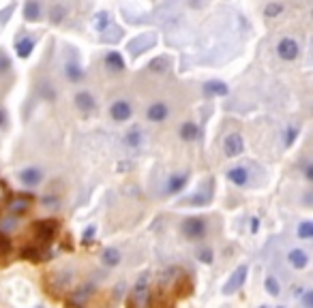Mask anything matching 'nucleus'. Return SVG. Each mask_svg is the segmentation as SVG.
I'll use <instances>...</instances> for the list:
<instances>
[{
  "instance_id": "nucleus-33",
  "label": "nucleus",
  "mask_w": 313,
  "mask_h": 308,
  "mask_svg": "<svg viewBox=\"0 0 313 308\" xmlns=\"http://www.w3.org/2000/svg\"><path fill=\"white\" fill-rule=\"evenodd\" d=\"M281 11H283V6H281L279 2H270V4L266 6V17H277Z\"/></svg>"
},
{
  "instance_id": "nucleus-8",
  "label": "nucleus",
  "mask_w": 313,
  "mask_h": 308,
  "mask_svg": "<svg viewBox=\"0 0 313 308\" xmlns=\"http://www.w3.org/2000/svg\"><path fill=\"white\" fill-rule=\"evenodd\" d=\"M131 113H133L131 103L129 101H123V99H120V101H114L112 107H110V116L116 120V122H125V120H129Z\"/></svg>"
},
{
  "instance_id": "nucleus-34",
  "label": "nucleus",
  "mask_w": 313,
  "mask_h": 308,
  "mask_svg": "<svg viewBox=\"0 0 313 308\" xmlns=\"http://www.w3.org/2000/svg\"><path fill=\"white\" fill-rule=\"evenodd\" d=\"M95 231H97V227H95V225H90V227L86 229V231H84V235H82V242H84V244H90L92 238H95Z\"/></svg>"
},
{
  "instance_id": "nucleus-30",
  "label": "nucleus",
  "mask_w": 313,
  "mask_h": 308,
  "mask_svg": "<svg viewBox=\"0 0 313 308\" xmlns=\"http://www.w3.org/2000/svg\"><path fill=\"white\" fill-rule=\"evenodd\" d=\"M11 250V238L0 231V255H6Z\"/></svg>"
},
{
  "instance_id": "nucleus-45",
  "label": "nucleus",
  "mask_w": 313,
  "mask_h": 308,
  "mask_svg": "<svg viewBox=\"0 0 313 308\" xmlns=\"http://www.w3.org/2000/svg\"><path fill=\"white\" fill-rule=\"evenodd\" d=\"M4 122H6V113H4L2 109H0V126H2Z\"/></svg>"
},
{
  "instance_id": "nucleus-28",
  "label": "nucleus",
  "mask_w": 313,
  "mask_h": 308,
  "mask_svg": "<svg viewBox=\"0 0 313 308\" xmlns=\"http://www.w3.org/2000/svg\"><path fill=\"white\" fill-rule=\"evenodd\" d=\"M22 257L24 259H30V261H41V250L39 248H32V246H28V248H24L22 250Z\"/></svg>"
},
{
  "instance_id": "nucleus-21",
  "label": "nucleus",
  "mask_w": 313,
  "mask_h": 308,
  "mask_svg": "<svg viewBox=\"0 0 313 308\" xmlns=\"http://www.w3.org/2000/svg\"><path fill=\"white\" fill-rule=\"evenodd\" d=\"M197 126L193 124V122H184L182 126H180V137L184 139V141H193V139H197Z\"/></svg>"
},
{
  "instance_id": "nucleus-4",
  "label": "nucleus",
  "mask_w": 313,
  "mask_h": 308,
  "mask_svg": "<svg viewBox=\"0 0 313 308\" xmlns=\"http://www.w3.org/2000/svg\"><path fill=\"white\" fill-rule=\"evenodd\" d=\"M155 43H156V37L153 32H148V34H142V37H135L129 45H127V49H129L133 56H140V52H146V49L155 47Z\"/></svg>"
},
{
  "instance_id": "nucleus-3",
  "label": "nucleus",
  "mask_w": 313,
  "mask_h": 308,
  "mask_svg": "<svg viewBox=\"0 0 313 308\" xmlns=\"http://www.w3.org/2000/svg\"><path fill=\"white\" fill-rule=\"evenodd\" d=\"M277 52H279V58L292 62L301 56V47H298V43L294 39H281L279 45H277Z\"/></svg>"
},
{
  "instance_id": "nucleus-36",
  "label": "nucleus",
  "mask_w": 313,
  "mask_h": 308,
  "mask_svg": "<svg viewBox=\"0 0 313 308\" xmlns=\"http://www.w3.org/2000/svg\"><path fill=\"white\" fill-rule=\"evenodd\" d=\"M296 135H298V128H296V126H290V128H288V133H286V146H292V144H294Z\"/></svg>"
},
{
  "instance_id": "nucleus-24",
  "label": "nucleus",
  "mask_w": 313,
  "mask_h": 308,
  "mask_svg": "<svg viewBox=\"0 0 313 308\" xmlns=\"http://www.w3.org/2000/svg\"><path fill=\"white\" fill-rule=\"evenodd\" d=\"M298 238H301V240L313 238V223H311V220H305V223H301V227H298Z\"/></svg>"
},
{
  "instance_id": "nucleus-18",
  "label": "nucleus",
  "mask_w": 313,
  "mask_h": 308,
  "mask_svg": "<svg viewBox=\"0 0 313 308\" xmlns=\"http://www.w3.org/2000/svg\"><path fill=\"white\" fill-rule=\"evenodd\" d=\"M187 180H189V178L184 176V174H180V176H172V178H169V182H167L165 193H167V195H174V193L182 191V189H184V184H187Z\"/></svg>"
},
{
  "instance_id": "nucleus-29",
  "label": "nucleus",
  "mask_w": 313,
  "mask_h": 308,
  "mask_svg": "<svg viewBox=\"0 0 313 308\" xmlns=\"http://www.w3.org/2000/svg\"><path fill=\"white\" fill-rule=\"evenodd\" d=\"M266 291L270 293V296H279L281 287H279V283H277V278H273V276L266 278Z\"/></svg>"
},
{
  "instance_id": "nucleus-35",
  "label": "nucleus",
  "mask_w": 313,
  "mask_h": 308,
  "mask_svg": "<svg viewBox=\"0 0 313 308\" xmlns=\"http://www.w3.org/2000/svg\"><path fill=\"white\" fill-rule=\"evenodd\" d=\"M13 11H15V4H9L6 9L0 11V24H6V21H9V15H11Z\"/></svg>"
},
{
  "instance_id": "nucleus-41",
  "label": "nucleus",
  "mask_w": 313,
  "mask_h": 308,
  "mask_svg": "<svg viewBox=\"0 0 313 308\" xmlns=\"http://www.w3.org/2000/svg\"><path fill=\"white\" fill-rule=\"evenodd\" d=\"M305 306H307V308H311V306H313V293H311V291L305 293Z\"/></svg>"
},
{
  "instance_id": "nucleus-37",
  "label": "nucleus",
  "mask_w": 313,
  "mask_h": 308,
  "mask_svg": "<svg viewBox=\"0 0 313 308\" xmlns=\"http://www.w3.org/2000/svg\"><path fill=\"white\" fill-rule=\"evenodd\" d=\"M200 261L202 263H212V250H208V248L200 250Z\"/></svg>"
},
{
  "instance_id": "nucleus-25",
  "label": "nucleus",
  "mask_w": 313,
  "mask_h": 308,
  "mask_svg": "<svg viewBox=\"0 0 313 308\" xmlns=\"http://www.w3.org/2000/svg\"><path fill=\"white\" fill-rule=\"evenodd\" d=\"M28 202H30V199H28V197H22V199H13V202L9 204L11 212H15V214H19V212H26V210H28Z\"/></svg>"
},
{
  "instance_id": "nucleus-6",
  "label": "nucleus",
  "mask_w": 313,
  "mask_h": 308,
  "mask_svg": "<svg viewBox=\"0 0 313 308\" xmlns=\"http://www.w3.org/2000/svg\"><path fill=\"white\" fill-rule=\"evenodd\" d=\"M56 231H58V223L56 220H39V223H34V233H37V238L41 242H52Z\"/></svg>"
},
{
  "instance_id": "nucleus-1",
  "label": "nucleus",
  "mask_w": 313,
  "mask_h": 308,
  "mask_svg": "<svg viewBox=\"0 0 313 308\" xmlns=\"http://www.w3.org/2000/svg\"><path fill=\"white\" fill-rule=\"evenodd\" d=\"M182 233H184V238H189V240L204 238V235H206V223H204V218H200V216L187 218L182 223Z\"/></svg>"
},
{
  "instance_id": "nucleus-19",
  "label": "nucleus",
  "mask_w": 313,
  "mask_h": 308,
  "mask_svg": "<svg viewBox=\"0 0 313 308\" xmlns=\"http://www.w3.org/2000/svg\"><path fill=\"white\" fill-rule=\"evenodd\" d=\"M24 17L28 21H37L41 17V4L37 0H28L26 6H24Z\"/></svg>"
},
{
  "instance_id": "nucleus-42",
  "label": "nucleus",
  "mask_w": 313,
  "mask_h": 308,
  "mask_svg": "<svg viewBox=\"0 0 313 308\" xmlns=\"http://www.w3.org/2000/svg\"><path fill=\"white\" fill-rule=\"evenodd\" d=\"M305 176H307V180H313V167H311V165L305 167Z\"/></svg>"
},
{
  "instance_id": "nucleus-14",
  "label": "nucleus",
  "mask_w": 313,
  "mask_h": 308,
  "mask_svg": "<svg viewBox=\"0 0 313 308\" xmlns=\"http://www.w3.org/2000/svg\"><path fill=\"white\" fill-rule=\"evenodd\" d=\"M212 199V191H204V193H195L187 199H182L180 205H206Z\"/></svg>"
},
{
  "instance_id": "nucleus-26",
  "label": "nucleus",
  "mask_w": 313,
  "mask_h": 308,
  "mask_svg": "<svg viewBox=\"0 0 313 308\" xmlns=\"http://www.w3.org/2000/svg\"><path fill=\"white\" fill-rule=\"evenodd\" d=\"M167 67H169V60L167 58H155L153 62H151V71H155V73H163V71H167Z\"/></svg>"
},
{
  "instance_id": "nucleus-43",
  "label": "nucleus",
  "mask_w": 313,
  "mask_h": 308,
  "mask_svg": "<svg viewBox=\"0 0 313 308\" xmlns=\"http://www.w3.org/2000/svg\"><path fill=\"white\" fill-rule=\"evenodd\" d=\"M43 204H47V207H56L58 205V199H43Z\"/></svg>"
},
{
  "instance_id": "nucleus-38",
  "label": "nucleus",
  "mask_w": 313,
  "mask_h": 308,
  "mask_svg": "<svg viewBox=\"0 0 313 308\" xmlns=\"http://www.w3.org/2000/svg\"><path fill=\"white\" fill-rule=\"evenodd\" d=\"M90 291H92V287H88V285H86V287H82L80 291H77V296L73 298V302H82V298H86Z\"/></svg>"
},
{
  "instance_id": "nucleus-20",
  "label": "nucleus",
  "mask_w": 313,
  "mask_h": 308,
  "mask_svg": "<svg viewBox=\"0 0 313 308\" xmlns=\"http://www.w3.org/2000/svg\"><path fill=\"white\" fill-rule=\"evenodd\" d=\"M65 73H67V80L69 82H82V77H84V71L80 69V64H75V62H67V67H65Z\"/></svg>"
},
{
  "instance_id": "nucleus-17",
  "label": "nucleus",
  "mask_w": 313,
  "mask_h": 308,
  "mask_svg": "<svg viewBox=\"0 0 313 308\" xmlns=\"http://www.w3.org/2000/svg\"><path fill=\"white\" fill-rule=\"evenodd\" d=\"M204 92L208 97H225L227 95V86L223 82H217L215 80V82H208V84L204 86Z\"/></svg>"
},
{
  "instance_id": "nucleus-16",
  "label": "nucleus",
  "mask_w": 313,
  "mask_h": 308,
  "mask_svg": "<svg viewBox=\"0 0 313 308\" xmlns=\"http://www.w3.org/2000/svg\"><path fill=\"white\" fill-rule=\"evenodd\" d=\"M227 178L236 184V186H245L249 182V174L245 167H232L230 171H227Z\"/></svg>"
},
{
  "instance_id": "nucleus-7",
  "label": "nucleus",
  "mask_w": 313,
  "mask_h": 308,
  "mask_svg": "<svg viewBox=\"0 0 313 308\" xmlns=\"http://www.w3.org/2000/svg\"><path fill=\"white\" fill-rule=\"evenodd\" d=\"M247 266H238L236 270L232 272V276L227 278V283H225V287H223V293H234V291H238L240 287L245 285V278H247Z\"/></svg>"
},
{
  "instance_id": "nucleus-11",
  "label": "nucleus",
  "mask_w": 313,
  "mask_h": 308,
  "mask_svg": "<svg viewBox=\"0 0 313 308\" xmlns=\"http://www.w3.org/2000/svg\"><path fill=\"white\" fill-rule=\"evenodd\" d=\"M167 113H169V109H167V105L165 103H153L151 107H148V120L151 122H163V120L167 118Z\"/></svg>"
},
{
  "instance_id": "nucleus-22",
  "label": "nucleus",
  "mask_w": 313,
  "mask_h": 308,
  "mask_svg": "<svg viewBox=\"0 0 313 308\" xmlns=\"http://www.w3.org/2000/svg\"><path fill=\"white\" fill-rule=\"evenodd\" d=\"M103 263H105V266H110V268L118 266V263H120V253L116 248H105L103 250Z\"/></svg>"
},
{
  "instance_id": "nucleus-15",
  "label": "nucleus",
  "mask_w": 313,
  "mask_h": 308,
  "mask_svg": "<svg viewBox=\"0 0 313 308\" xmlns=\"http://www.w3.org/2000/svg\"><path fill=\"white\" fill-rule=\"evenodd\" d=\"M32 49H34V39H30V37H22L15 43V52L19 58H28V56L32 54Z\"/></svg>"
},
{
  "instance_id": "nucleus-39",
  "label": "nucleus",
  "mask_w": 313,
  "mask_h": 308,
  "mask_svg": "<svg viewBox=\"0 0 313 308\" xmlns=\"http://www.w3.org/2000/svg\"><path fill=\"white\" fill-rule=\"evenodd\" d=\"M41 95H43L45 99H54V97H56V92H54L52 88H49V84H43V86H41Z\"/></svg>"
},
{
  "instance_id": "nucleus-2",
  "label": "nucleus",
  "mask_w": 313,
  "mask_h": 308,
  "mask_svg": "<svg viewBox=\"0 0 313 308\" xmlns=\"http://www.w3.org/2000/svg\"><path fill=\"white\" fill-rule=\"evenodd\" d=\"M129 304L131 306H146V304H151V300H148V274H144L138 281V285H135V289H133V296L129 300Z\"/></svg>"
},
{
  "instance_id": "nucleus-9",
  "label": "nucleus",
  "mask_w": 313,
  "mask_h": 308,
  "mask_svg": "<svg viewBox=\"0 0 313 308\" xmlns=\"http://www.w3.org/2000/svg\"><path fill=\"white\" fill-rule=\"evenodd\" d=\"M75 107L84 113H90V111H95L97 103H95V99H92L90 92H77L75 95Z\"/></svg>"
},
{
  "instance_id": "nucleus-31",
  "label": "nucleus",
  "mask_w": 313,
  "mask_h": 308,
  "mask_svg": "<svg viewBox=\"0 0 313 308\" xmlns=\"http://www.w3.org/2000/svg\"><path fill=\"white\" fill-rule=\"evenodd\" d=\"M49 17H52V24H60L62 17H65V6H54Z\"/></svg>"
},
{
  "instance_id": "nucleus-13",
  "label": "nucleus",
  "mask_w": 313,
  "mask_h": 308,
  "mask_svg": "<svg viewBox=\"0 0 313 308\" xmlns=\"http://www.w3.org/2000/svg\"><path fill=\"white\" fill-rule=\"evenodd\" d=\"M105 67L114 71V73H120V71H125V58L118 52H108V56H105Z\"/></svg>"
},
{
  "instance_id": "nucleus-5",
  "label": "nucleus",
  "mask_w": 313,
  "mask_h": 308,
  "mask_svg": "<svg viewBox=\"0 0 313 308\" xmlns=\"http://www.w3.org/2000/svg\"><path fill=\"white\" fill-rule=\"evenodd\" d=\"M243 150H245V141H243V137H240L238 133L227 135L225 141H223V152H225V156L234 159V156H240V154H243Z\"/></svg>"
},
{
  "instance_id": "nucleus-27",
  "label": "nucleus",
  "mask_w": 313,
  "mask_h": 308,
  "mask_svg": "<svg viewBox=\"0 0 313 308\" xmlns=\"http://www.w3.org/2000/svg\"><path fill=\"white\" fill-rule=\"evenodd\" d=\"M108 26H110V15L108 13H99L95 19V28L99 32H103V30H108Z\"/></svg>"
},
{
  "instance_id": "nucleus-40",
  "label": "nucleus",
  "mask_w": 313,
  "mask_h": 308,
  "mask_svg": "<svg viewBox=\"0 0 313 308\" xmlns=\"http://www.w3.org/2000/svg\"><path fill=\"white\" fill-rule=\"evenodd\" d=\"M13 227H15V220H13V218L2 220V231H9V229H13Z\"/></svg>"
},
{
  "instance_id": "nucleus-10",
  "label": "nucleus",
  "mask_w": 313,
  "mask_h": 308,
  "mask_svg": "<svg viewBox=\"0 0 313 308\" xmlns=\"http://www.w3.org/2000/svg\"><path fill=\"white\" fill-rule=\"evenodd\" d=\"M19 180L28 186H37L41 180H43V171L37 169V167H28L24 171H19Z\"/></svg>"
},
{
  "instance_id": "nucleus-12",
  "label": "nucleus",
  "mask_w": 313,
  "mask_h": 308,
  "mask_svg": "<svg viewBox=\"0 0 313 308\" xmlns=\"http://www.w3.org/2000/svg\"><path fill=\"white\" fill-rule=\"evenodd\" d=\"M288 261L294 266L296 270H303V268H307V263H309V257L305 250L301 248H294V250H290V255H288Z\"/></svg>"
},
{
  "instance_id": "nucleus-32",
  "label": "nucleus",
  "mask_w": 313,
  "mask_h": 308,
  "mask_svg": "<svg viewBox=\"0 0 313 308\" xmlns=\"http://www.w3.org/2000/svg\"><path fill=\"white\" fill-rule=\"evenodd\" d=\"M11 69V60H9V56H6L2 49H0V75H4L6 71Z\"/></svg>"
},
{
  "instance_id": "nucleus-46",
  "label": "nucleus",
  "mask_w": 313,
  "mask_h": 308,
  "mask_svg": "<svg viewBox=\"0 0 313 308\" xmlns=\"http://www.w3.org/2000/svg\"><path fill=\"white\" fill-rule=\"evenodd\" d=\"M6 195V186H2V184H0V202H2V197Z\"/></svg>"
},
{
  "instance_id": "nucleus-47",
  "label": "nucleus",
  "mask_w": 313,
  "mask_h": 308,
  "mask_svg": "<svg viewBox=\"0 0 313 308\" xmlns=\"http://www.w3.org/2000/svg\"><path fill=\"white\" fill-rule=\"evenodd\" d=\"M301 293H303V287H296V289H294V298H298Z\"/></svg>"
},
{
  "instance_id": "nucleus-44",
  "label": "nucleus",
  "mask_w": 313,
  "mask_h": 308,
  "mask_svg": "<svg viewBox=\"0 0 313 308\" xmlns=\"http://www.w3.org/2000/svg\"><path fill=\"white\" fill-rule=\"evenodd\" d=\"M258 227H260V220H258V218H253V220H251V231L255 233V231H258Z\"/></svg>"
},
{
  "instance_id": "nucleus-23",
  "label": "nucleus",
  "mask_w": 313,
  "mask_h": 308,
  "mask_svg": "<svg viewBox=\"0 0 313 308\" xmlns=\"http://www.w3.org/2000/svg\"><path fill=\"white\" fill-rule=\"evenodd\" d=\"M125 144L129 148H138L142 144V133L138 131V128H133V131H129L125 135Z\"/></svg>"
}]
</instances>
